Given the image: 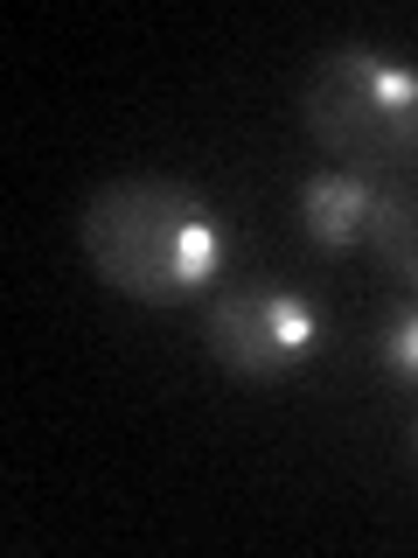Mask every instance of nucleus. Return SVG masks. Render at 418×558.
Segmentation results:
<instances>
[{"label":"nucleus","mask_w":418,"mask_h":558,"mask_svg":"<svg viewBox=\"0 0 418 558\" xmlns=\"http://www.w3.org/2000/svg\"><path fill=\"white\" fill-rule=\"evenodd\" d=\"M77 252L91 279L139 307H182L231 266L223 209L174 174H119L77 209Z\"/></svg>","instance_id":"f257e3e1"},{"label":"nucleus","mask_w":418,"mask_h":558,"mask_svg":"<svg viewBox=\"0 0 418 558\" xmlns=\"http://www.w3.org/2000/svg\"><path fill=\"white\" fill-rule=\"evenodd\" d=\"M300 126L335 168L391 182L418 161V70L370 43L321 49L300 77Z\"/></svg>","instance_id":"f03ea898"},{"label":"nucleus","mask_w":418,"mask_h":558,"mask_svg":"<svg viewBox=\"0 0 418 558\" xmlns=\"http://www.w3.org/2000/svg\"><path fill=\"white\" fill-rule=\"evenodd\" d=\"M328 328L286 287H223L202 307V349L244 384H279L321 356Z\"/></svg>","instance_id":"7ed1b4c3"},{"label":"nucleus","mask_w":418,"mask_h":558,"mask_svg":"<svg viewBox=\"0 0 418 558\" xmlns=\"http://www.w3.org/2000/svg\"><path fill=\"white\" fill-rule=\"evenodd\" d=\"M377 189H383V182H370V174H348V168L314 174V182L300 189V231H307L314 252H328V258L356 252V244L370 238Z\"/></svg>","instance_id":"20e7f679"},{"label":"nucleus","mask_w":418,"mask_h":558,"mask_svg":"<svg viewBox=\"0 0 418 558\" xmlns=\"http://www.w3.org/2000/svg\"><path fill=\"white\" fill-rule=\"evenodd\" d=\"M370 258L391 279H405L418 287V182L411 174H391V182L377 189V217H370Z\"/></svg>","instance_id":"39448f33"},{"label":"nucleus","mask_w":418,"mask_h":558,"mask_svg":"<svg viewBox=\"0 0 418 558\" xmlns=\"http://www.w3.org/2000/svg\"><path fill=\"white\" fill-rule=\"evenodd\" d=\"M377 356H383V371H391L397 384H411V391H418V301H411V307H397L391 322H383Z\"/></svg>","instance_id":"423d86ee"},{"label":"nucleus","mask_w":418,"mask_h":558,"mask_svg":"<svg viewBox=\"0 0 418 558\" xmlns=\"http://www.w3.org/2000/svg\"><path fill=\"white\" fill-rule=\"evenodd\" d=\"M411 453H418V418H411Z\"/></svg>","instance_id":"0eeeda50"}]
</instances>
